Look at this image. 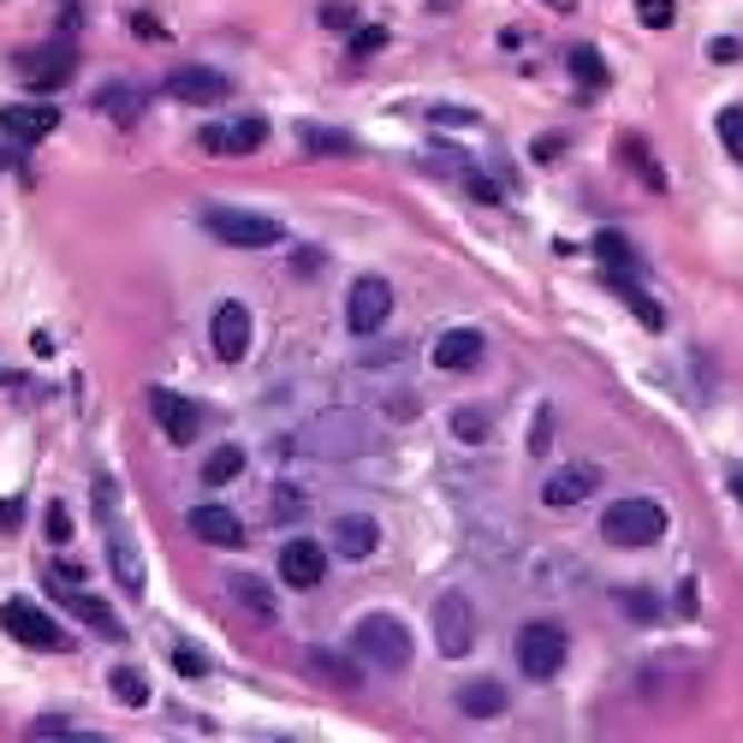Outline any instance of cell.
Wrapping results in <instances>:
<instances>
[{"label":"cell","instance_id":"cell-33","mask_svg":"<svg viewBox=\"0 0 743 743\" xmlns=\"http://www.w3.org/2000/svg\"><path fill=\"white\" fill-rule=\"evenodd\" d=\"M595 256H601L607 268H636V256H631V245H625L618 232H595Z\"/></svg>","mask_w":743,"mask_h":743},{"label":"cell","instance_id":"cell-2","mask_svg":"<svg viewBox=\"0 0 743 743\" xmlns=\"http://www.w3.org/2000/svg\"><path fill=\"white\" fill-rule=\"evenodd\" d=\"M351 648H357L369 666H382V672H405V666H410V654H417V648H410V631H405L393 613H369V618H357Z\"/></svg>","mask_w":743,"mask_h":743},{"label":"cell","instance_id":"cell-28","mask_svg":"<svg viewBox=\"0 0 743 743\" xmlns=\"http://www.w3.org/2000/svg\"><path fill=\"white\" fill-rule=\"evenodd\" d=\"M238 470H245V453H238V446H215L209 464H202V482H209V488H227V482H238Z\"/></svg>","mask_w":743,"mask_h":743},{"label":"cell","instance_id":"cell-20","mask_svg":"<svg viewBox=\"0 0 743 743\" xmlns=\"http://www.w3.org/2000/svg\"><path fill=\"white\" fill-rule=\"evenodd\" d=\"M60 595H66V607H72V613L83 618V625H96L101 636H108V643H126V625H119V613L108 607V601L83 595V590H78V583H72V590H60Z\"/></svg>","mask_w":743,"mask_h":743},{"label":"cell","instance_id":"cell-4","mask_svg":"<svg viewBox=\"0 0 743 743\" xmlns=\"http://www.w3.org/2000/svg\"><path fill=\"white\" fill-rule=\"evenodd\" d=\"M202 227H209V238H220V245L232 250H268L280 245V220L274 215H256V209H202Z\"/></svg>","mask_w":743,"mask_h":743},{"label":"cell","instance_id":"cell-5","mask_svg":"<svg viewBox=\"0 0 743 743\" xmlns=\"http://www.w3.org/2000/svg\"><path fill=\"white\" fill-rule=\"evenodd\" d=\"M601 535H607L613 547H654L666 535V512L654 506V499H618V506H607V517H601Z\"/></svg>","mask_w":743,"mask_h":743},{"label":"cell","instance_id":"cell-19","mask_svg":"<svg viewBox=\"0 0 743 743\" xmlns=\"http://www.w3.org/2000/svg\"><path fill=\"white\" fill-rule=\"evenodd\" d=\"M191 535L209 542V547H238L245 542V524H238V512H227V506H197L191 512Z\"/></svg>","mask_w":743,"mask_h":743},{"label":"cell","instance_id":"cell-9","mask_svg":"<svg viewBox=\"0 0 743 743\" xmlns=\"http://www.w3.org/2000/svg\"><path fill=\"white\" fill-rule=\"evenodd\" d=\"M209 155H256L268 143V119H256V113H245V119H220V126H202V137H197Z\"/></svg>","mask_w":743,"mask_h":743},{"label":"cell","instance_id":"cell-14","mask_svg":"<svg viewBox=\"0 0 743 743\" xmlns=\"http://www.w3.org/2000/svg\"><path fill=\"white\" fill-rule=\"evenodd\" d=\"M108 572L119 577V590L126 595H143V583H149V565H143V553H137V542H131V529L119 524H108Z\"/></svg>","mask_w":743,"mask_h":743},{"label":"cell","instance_id":"cell-16","mask_svg":"<svg viewBox=\"0 0 743 743\" xmlns=\"http://www.w3.org/2000/svg\"><path fill=\"white\" fill-rule=\"evenodd\" d=\"M280 577L291 583V590H316V583L327 577V547L321 542H286L280 547Z\"/></svg>","mask_w":743,"mask_h":743},{"label":"cell","instance_id":"cell-10","mask_svg":"<svg viewBox=\"0 0 743 743\" xmlns=\"http://www.w3.org/2000/svg\"><path fill=\"white\" fill-rule=\"evenodd\" d=\"M393 316V286L375 280V274H363L351 286V304H345V321H351V334H382V321Z\"/></svg>","mask_w":743,"mask_h":743},{"label":"cell","instance_id":"cell-36","mask_svg":"<svg viewBox=\"0 0 743 743\" xmlns=\"http://www.w3.org/2000/svg\"><path fill=\"white\" fill-rule=\"evenodd\" d=\"M172 666H179L185 678H209V654L191 648V643H179V648H172Z\"/></svg>","mask_w":743,"mask_h":743},{"label":"cell","instance_id":"cell-31","mask_svg":"<svg viewBox=\"0 0 743 743\" xmlns=\"http://www.w3.org/2000/svg\"><path fill=\"white\" fill-rule=\"evenodd\" d=\"M113 696L126 702V707H143L149 702V678H143V672H131V666H119L113 672Z\"/></svg>","mask_w":743,"mask_h":743},{"label":"cell","instance_id":"cell-12","mask_svg":"<svg viewBox=\"0 0 743 743\" xmlns=\"http://www.w3.org/2000/svg\"><path fill=\"white\" fill-rule=\"evenodd\" d=\"M209 339H215V357H220V363H238V357H250V309L238 304V298L215 304Z\"/></svg>","mask_w":743,"mask_h":743},{"label":"cell","instance_id":"cell-7","mask_svg":"<svg viewBox=\"0 0 743 743\" xmlns=\"http://www.w3.org/2000/svg\"><path fill=\"white\" fill-rule=\"evenodd\" d=\"M435 648L446 661H464V654L476 648V607L464 590H446L440 607H435Z\"/></svg>","mask_w":743,"mask_h":743},{"label":"cell","instance_id":"cell-21","mask_svg":"<svg viewBox=\"0 0 743 743\" xmlns=\"http://www.w3.org/2000/svg\"><path fill=\"white\" fill-rule=\"evenodd\" d=\"M482 363V334L476 327H453V334L435 339V369H470Z\"/></svg>","mask_w":743,"mask_h":743},{"label":"cell","instance_id":"cell-26","mask_svg":"<svg viewBox=\"0 0 743 743\" xmlns=\"http://www.w3.org/2000/svg\"><path fill=\"white\" fill-rule=\"evenodd\" d=\"M565 66H572V78L583 83V90H607V60H601V48H572V55H565Z\"/></svg>","mask_w":743,"mask_h":743},{"label":"cell","instance_id":"cell-11","mask_svg":"<svg viewBox=\"0 0 743 743\" xmlns=\"http://www.w3.org/2000/svg\"><path fill=\"white\" fill-rule=\"evenodd\" d=\"M149 410H155V423H161V435L167 440H179V446H191L197 440V428H202V410L185 399V393H172V387H149Z\"/></svg>","mask_w":743,"mask_h":743},{"label":"cell","instance_id":"cell-1","mask_svg":"<svg viewBox=\"0 0 743 743\" xmlns=\"http://www.w3.org/2000/svg\"><path fill=\"white\" fill-rule=\"evenodd\" d=\"M280 453H309V458H369L382 453V428L357 410H327V417L304 423L298 435L280 440Z\"/></svg>","mask_w":743,"mask_h":743},{"label":"cell","instance_id":"cell-39","mask_svg":"<svg viewBox=\"0 0 743 743\" xmlns=\"http://www.w3.org/2000/svg\"><path fill=\"white\" fill-rule=\"evenodd\" d=\"M321 24H327V30H351V24H357V7H351V0H327V7H321Z\"/></svg>","mask_w":743,"mask_h":743},{"label":"cell","instance_id":"cell-37","mask_svg":"<svg viewBox=\"0 0 743 743\" xmlns=\"http://www.w3.org/2000/svg\"><path fill=\"white\" fill-rule=\"evenodd\" d=\"M636 19H643L648 30H666L672 19H678V7H672V0H636Z\"/></svg>","mask_w":743,"mask_h":743},{"label":"cell","instance_id":"cell-18","mask_svg":"<svg viewBox=\"0 0 743 743\" xmlns=\"http://www.w3.org/2000/svg\"><path fill=\"white\" fill-rule=\"evenodd\" d=\"M382 547V524L363 512H345L334 517V553H345V559H369V553Z\"/></svg>","mask_w":743,"mask_h":743},{"label":"cell","instance_id":"cell-38","mask_svg":"<svg viewBox=\"0 0 743 743\" xmlns=\"http://www.w3.org/2000/svg\"><path fill=\"white\" fill-rule=\"evenodd\" d=\"M720 137H725V149L743 161V108H725V113H720Z\"/></svg>","mask_w":743,"mask_h":743},{"label":"cell","instance_id":"cell-3","mask_svg":"<svg viewBox=\"0 0 743 743\" xmlns=\"http://www.w3.org/2000/svg\"><path fill=\"white\" fill-rule=\"evenodd\" d=\"M517 666H524V678L547 684L553 672L565 666V654H572V636H565V625H553V618H535V625L517 631Z\"/></svg>","mask_w":743,"mask_h":743},{"label":"cell","instance_id":"cell-48","mask_svg":"<svg viewBox=\"0 0 743 743\" xmlns=\"http://www.w3.org/2000/svg\"><path fill=\"white\" fill-rule=\"evenodd\" d=\"M542 7H547V12H577L583 0H542Z\"/></svg>","mask_w":743,"mask_h":743},{"label":"cell","instance_id":"cell-6","mask_svg":"<svg viewBox=\"0 0 743 743\" xmlns=\"http://www.w3.org/2000/svg\"><path fill=\"white\" fill-rule=\"evenodd\" d=\"M0 625H7V636H19L24 648H48V654H66V648H72V636H66L55 618H48L37 601H24V595L0 601Z\"/></svg>","mask_w":743,"mask_h":743},{"label":"cell","instance_id":"cell-47","mask_svg":"<svg viewBox=\"0 0 743 743\" xmlns=\"http://www.w3.org/2000/svg\"><path fill=\"white\" fill-rule=\"evenodd\" d=\"M725 488H732L737 506H743V464H732V470H725Z\"/></svg>","mask_w":743,"mask_h":743},{"label":"cell","instance_id":"cell-42","mask_svg":"<svg viewBox=\"0 0 743 743\" xmlns=\"http://www.w3.org/2000/svg\"><path fill=\"white\" fill-rule=\"evenodd\" d=\"M553 446V410H535V435H529V453H547Z\"/></svg>","mask_w":743,"mask_h":743},{"label":"cell","instance_id":"cell-32","mask_svg":"<svg viewBox=\"0 0 743 743\" xmlns=\"http://www.w3.org/2000/svg\"><path fill=\"white\" fill-rule=\"evenodd\" d=\"M131 101H137V96L126 90V83H108V90H101V101H96V108H101V113H113L119 126H131V119H137V108H131Z\"/></svg>","mask_w":743,"mask_h":743},{"label":"cell","instance_id":"cell-44","mask_svg":"<svg viewBox=\"0 0 743 743\" xmlns=\"http://www.w3.org/2000/svg\"><path fill=\"white\" fill-rule=\"evenodd\" d=\"M464 191H470L476 202H499V185H494V179H482V172H470V179H464Z\"/></svg>","mask_w":743,"mask_h":743},{"label":"cell","instance_id":"cell-41","mask_svg":"<svg viewBox=\"0 0 743 743\" xmlns=\"http://www.w3.org/2000/svg\"><path fill=\"white\" fill-rule=\"evenodd\" d=\"M428 119H435V126H476V108H428Z\"/></svg>","mask_w":743,"mask_h":743},{"label":"cell","instance_id":"cell-25","mask_svg":"<svg viewBox=\"0 0 743 743\" xmlns=\"http://www.w3.org/2000/svg\"><path fill=\"white\" fill-rule=\"evenodd\" d=\"M298 143H304L309 155H363L351 131H334V126H316V119H304V126H298Z\"/></svg>","mask_w":743,"mask_h":743},{"label":"cell","instance_id":"cell-45","mask_svg":"<svg viewBox=\"0 0 743 743\" xmlns=\"http://www.w3.org/2000/svg\"><path fill=\"white\" fill-rule=\"evenodd\" d=\"M24 524V499H0V535Z\"/></svg>","mask_w":743,"mask_h":743},{"label":"cell","instance_id":"cell-40","mask_svg":"<svg viewBox=\"0 0 743 743\" xmlns=\"http://www.w3.org/2000/svg\"><path fill=\"white\" fill-rule=\"evenodd\" d=\"M707 60H714V66H737L743 60V42L737 37H714V42H707Z\"/></svg>","mask_w":743,"mask_h":743},{"label":"cell","instance_id":"cell-43","mask_svg":"<svg viewBox=\"0 0 743 743\" xmlns=\"http://www.w3.org/2000/svg\"><path fill=\"white\" fill-rule=\"evenodd\" d=\"M66 535H72V517H66V506L55 499V506H48V542H66Z\"/></svg>","mask_w":743,"mask_h":743},{"label":"cell","instance_id":"cell-29","mask_svg":"<svg viewBox=\"0 0 743 743\" xmlns=\"http://www.w3.org/2000/svg\"><path fill=\"white\" fill-rule=\"evenodd\" d=\"M453 435H458L464 446H482V440L494 435V417H488V410H476V405H458V410H453Z\"/></svg>","mask_w":743,"mask_h":743},{"label":"cell","instance_id":"cell-34","mask_svg":"<svg viewBox=\"0 0 743 743\" xmlns=\"http://www.w3.org/2000/svg\"><path fill=\"white\" fill-rule=\"evenodd\" d=\"M387 48V24H351V55H382Z\"/></svg>","mask_w":743,"mask_h":743},{"label":"cell","instance_id":"cell-46","mask_svg":"<svg viewBox=\"0 0 743 743\" xmlns=\"http://www.w3.org/2000/svg\"><path fill=\"white\" fill-rule=\"evenodd\" d=\"M535 161H559V137H542V143H535Z\"/></svg>","mask_w":743,"mask_h":743},{"label":"cell","instance_id":"cell-23","mask_svg":"<svg viewBox=\"0 0 743 743\" xmlns=\"http://www.w3.org/2000/svg\"><path fill=\"white\" fill-rule=\"evenodd\" d=\"M232 601L256 613V625H274V618H280V601H274V590H268L262 577H250V572L232 577Z\"/></svg>","mask_w":743,"mask_h":743},{"label":"cell","instance_id":"cell-17","mask_svg":"<svg viewBox=\"0 0 743 743\" xmlns=\"http://www.w3.org/2000/svg\"><path fill=\"white\" fill-rule=\"evenodd\" d=\"M590 494H595V470H590V464H565V470H553V476L542 482V499H547L553 512L583 506Z\"/></svg>","mask_w":743,"mask_h":743},{"label":"cell","instance_id":"cell-49","mask_svg":"<svg viewBox=\"0 0 743 743\" xmlns=\"http://www.w3.org/2000/svg\"><path fill=\"white\" fill-rule=\"evenodd\" d=\"M453 7H464V0H428V12H453Z\"/></svg>","mask_w":743,"mask_h":743},{"label":"cell","instance_id":"cell-30","mask_svg":"<svg viewBox=\"0 0 743 743\" xmlns=\"http://www.w3.org/2000/svg\"><path fill=\"white\" fill-rule=\"evenodd\" d=\"M309 666H316L327 684H339V690H357V672H351V661H339V654L316 648V654H309Z\"/></svg>","mask_w":743,"mask_h":743},{"label":"cell","instance_id":"cell-35","mask_svg":"<svg viewBox=\"0 0 743 743\" xmlns=\"http://www.w3.org/2000/svg\"><path fill=\"white\" fill-rule=\"evenodd\" d=\"M618 607H625L631 618H643V625H654V618H661V601L643 595V590H625V595H618Z\"/></svg>","mask_w":743,"mask_h":743},{"label":"cell","instance_id":"cell-22","mask_svg":"<svg viewBox=\"0 0 743 743\" xmlns=\"http://www.w3.org/2000/svg\"><path fill=\"white\" fill-rule=\"evenodd\" d=\"M458 714L464 720H499V714H506V684H494V678L464 684L458 690Z\"/></svg>","mask_w":743,"mask_h":743},{"label":"cell","instance_id":"cell-24","mask_svg":"<svg viewBox=\"0 0 743 743\" xmlns=\"http://www.w3.org/2000/svg\"><path fill=\"white\" fill-rule=\"evenodd\" d=\"M607 286H613V291H618V298H625V304H631V316H636V321H643V327H648V334H661V327H666V309H661V304H654V298H648V291H643V286H636V280H625V274H618V268H613V274H607Z\"/></svg>","mask_w":743,"mask_h":743},{"label":"cell","instance_id":"cell-13","mask_svg":"<svg viewBox=\"0 0 743 743\" xmlns=\"http://www.w3.org/2000/svg\"><path fill=\"white\" fill-rule=\"evenodd\" d=\"M55 126H60L55 101H12V108H0V137H12V143H42Z\"/></svg>","mask_w":743,"mask_h":743},{"label":"cell","instance_id":"cell-15","mask_svg":"<svg viewBox=\"0 0 743 743\" xmlns=\"http://www.w3.org/2000/svg\"><path fill=\"white\" fill-rule=\"evenodd\" d=\"M167 96L172 101H227L232 78L215 72V66H179V72H167Z\"/></svg>","mask_w":743,"mask_h":743},{"label":"cell","instance_id":"cell-27","mask_svg":"<svg viewBox=\"0 0 743 743\" xmlns=\"http://www.w3.org/2000/svg\"><path fill=\"white\" fill-rule=\"evenodd\" d=\"M618 155H625V161H631L636 172H643V185H648V191H666V167L648 155L643 137H625V143H618Z\"/></svg>","mask_w":743,"mask_h":743},{"label":"cell","instance_id":"cell-8","mask_svg":"<svg viewBox=\"0 0 743 743\" xmlns=\"http://www.w3.org/2000/svg\"><path fill=\"white\" fill-rule=\"evenodd\" d=\"M78 72V48L72 42H48V48H24L19 55V78L30 90H60Z\"/></svg>","mask_w":743,"mask_h":743}]
</instances>
